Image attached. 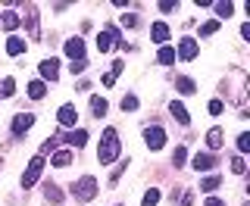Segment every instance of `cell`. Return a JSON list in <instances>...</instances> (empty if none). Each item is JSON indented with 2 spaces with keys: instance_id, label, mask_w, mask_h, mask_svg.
Masks as SVG:
<instances>
[{
  "instance_id": "3",
  "label": "cell",
  "mask_w": 250,
  "mask_h": 206,
  "mask_svg": "<svg viewBox=\"0 0 250 206\" xmlns=\"http://www.w3.org/2000/svg\"><path fill=\"white\" fill-rule=\"evenodd\" d=\"M72 194H75V200H82V203L94 200V197H97V178H94V175L78 178L75 185H72Z\"/></svg>"
},
{
  "instance_id": "26",
  "label": "cell",
  "mask_w": 250,
  "mask_h": 206,
  "mask_svg": "<svg viewBox=\"0 0 250 206\" xmlns=\"http://www.w3.org/2000/svg\"><path fill=\"white\" fill-rule=\"evenodd\" d=\"M156 60H160L163 66H172V62H175V50H172V47H160V53H156Z\"/></svg>"
},
{
  "instance_id": "40",
  "label": "cell",
  "mask_w": 250,
  "mask_h": 206,
  "mask_svg": "<svg viewBox=\"0 0 250 206\" xmlns=\"http://www.w3.org/2000/svg\"><path fill=\"white\" fill-rule=\"evenodd\" d=\"M160 10H163V13H172V10H178V3H172V0H163Z\"/></svg>"
},
{
  "instance_id": "6",
  "label": "cell",
  "mask_w": 250,
  "mask_h": 206,
  "mask_svg": "<svg viewBox=\"0 0 250 206\" xmlns=\"http://www.w3.org/2000/svg\"><path fill=\"white\" fill-rule=\"evenodd\" d=\"M31 125H35V116H31V113H19V116H13V125H10L13 138H22V134H28V131H31Z\"/></svg>"
},
{
  "instance_id": "43",
  "label": "cell",
  "mask_w": 250,
  "mask_h": 206,
  "mask_svg": "<svg viewBox=\"0 0 250 206\" xmlns=\"http://www.w3.org/2000/svg\"><path fill=\"white\" fill-rule=\"evenodd\" d=\"M207 206H225V203L219 200V197H207Z\"/></svg>"
},
{
  "instance_id": "27",
  "label": "cell",
  "mask_w": 250,
  "mask_h": 206,
  "mask_svg": "<svg viewBox=\"0 0 250 206\" xmlns=\"http://www.w3.org/2000/svg\"><path fill=\"white\" fill-rule=\"evenodd\" d=\"M219 185H222V178H219V175H209V178H203V181H200V191H207V194H209V191H216Z\"/></svg>"
},
{
  "instance_id": "38",
  "label": "cell",
  "mask_w": 250,
  "mask_h": 206,
  "mask_svg": "<svg viewBox=\"0 0 250 206\" xmlns=\"http://www.w3.org/2000/svg\"><path fill=\"white\" fill-rule=\"evenodd\" d=\"M69 69H72V75H82L84 69H88V60H75V62H72Z\"/></svg>"
},
{
  "instance_id": "14",
  "label": "cell",
  "mask_w": 250,
  "mask_h": 206,
  "mask_svg": "<svg viewBox=\"0 0 250 206\" xmlns=\"http://www.w3.org/2000/svg\"><path fill=\"white\" fill-rule=\"evenodd\" d=\"M191 165H194L197 172H209V169H216V156H213V153H197V156L191 160Z\"/></svg>"
},
{
  "instance_id": "44",
  "label": "cell",
  "mask_w": 250,
  "mask_h": 206,
  "mask_svg": "<svg viewBox=\"0 0 250 206\" xmlns=\"http://www.w3.org/2000/svg\"><path fill=\"white\" fill-rule=\"evenodd\" d=\"M0 165H3V160H0Z\"/></svg>"
},
{
  "instance_id": "21",
  "label": "cell",
  "mask_w": 250,
  "mask_h": 206,
  "mask_svg": "<svg viewBox=\"0 0 250 206\" xmlns=\"http://www.w3.org/2000/svg\"><path fill=\"white\" fill-rule=\"evenodd\" d=\"M44 197H47V200H50V203H57V206H60L62 200H66V194H62L57 185H47V187H44Z\"/></svg>"
},
{
  "instance_id": "32",
  "label": "cell",
  "mask_w": 250,
  "mask_h": 206,
  "mask_svg": "<svg viewBox=\"0 0 250 206\" xmlns=\"http://www.w3.org/2000/svg\"><path fill=\"white\" fill-rule=\"evenodd\" d=\"M160 203V191H156V187H150V191L144 194V200H141V206H156Z\"/></svg>"
},
{
  "instance_id": "37",
  "label": "cell",
  "mask_w": 250,
  "mask_h": 206,
  "mask_svg": "<svg viewBox=\"0 0 250 206\" xmlns=\"http://www.w3.org/2000/svg\"><path fill=\"white\" fill-rule=\"evenodd\" d=\"M244 169H247L244 160H241V156H234V160H231V172H234V175H244Z\"/></svg>"
},
{
  "instance_id": "7",
  "label": "cell",
  "mask_w": 250,
  "mask_h": 206,
  "mask_svg": "<svg viewBox=\"0 0 250 206\" xmlns=\"http://www.w3.org/2000/svg\"><path fill=\"white\" fill-rule=\"evenodd\" d=\"M144 141L150 150H163V144H166V131L160 128V125H150V128H144Z\"/></svg>"
},
{
  "instance_id": "24",
  "label": "cell",
  "mask_w": 250,
  "mask_h": 206,
  "mask_svg": "<svg viewBox=\"0 0 250 206\" xmlns=\"http://www.w3.org/2000/svg\"><path fill=\"white\" fill-rule=\"evenodd\" d=\"M106 109H109V103H106L104 97H91V113L97 116V119H100V116H106Z\"/></svg>"
},
{
  "instance_id": "39",
  "label": "cell",
  "mask_w": 250,
  "mask_h": 206,
  "mask_svg": "<svg viewBox=\"0 0 250 206\" xmlns=\"http://www.w3.org/2000/svg\"><path fill=\"white\" fill-rule=\"evenodd\" d=\"M222 109H225V103H222V100H209V113H213V116H219Z\"/></svg>"
},
{
  "instance_id": "35",
  "label": "cell",
  "mask_w": 250,
  "mask_h": 206,
  "mask_svg": "<svg viewBox=\"0 0 250 206\" xmlns=\"http://www.w3.org/2000/svg\"><path fill=\"white\" fill-rule=\"evenodd\" d=\"M53 150H57V138L44 141V144H41V153H38V156H47V153H53Z\"/></svg>"
},
{
  "instance_id": "25",
  "label": "cell",
  "mask_w": 250,
  "mask_h": 206,
  "mask_svg": "<svg viewBox=\"0 0 250 206\" xmlns=\"http://www.w3.org/2000/svg\"><path fill=\"white\" fill-rule=\"evenodd\" d=\"M44 94H47V84H44V82H31V84H28V97H31V100H41Z\"/></svg>"
},
{
  "instance_id": "22",
  "label": "cell",
  "mask_w": 250,
  "mask_h": 206,
  "mask_svg": "<svg viewBox=\"0 0 250 206\" xmlns=\"http://www.w3.org/2000/svg\"><path fill=\"white\" fill-rule=\"evenodd\" d=\"M207 144H209V150H219V147H222L225 144V141H222V128H209L207 131Z\"/></svg>"
},
{
  "instance_id": "5",
  "label": "cell",
  "mask_w": 250,
  "mask_h": 206,
  "mask_svg": "<svg viewBox=\"0 0 250 206\" xmlns=\"http://www.w3.org/2000/svg\"><path fill=\"white\" fill-rule=\"evenodd\" d=\"M41 172H44V156H35V160L28 163V169L22 172V187H35L38 185V178H41Z\"/></svg>"
},
{
  "instance_id": "12",
  "label": "cell",
  "mask_w": 250,
  "mask_h": 206,
  "mask_svg": "<svg viewBox=\"0 0 250 206\" xmlns=\"http://www.w3.org/2000/svg\"><path fill=\"white\" fill-rule=\"evenodd\" d=\"M62 141H66L69 147L82 150L84 144H88V131H84V128H72V131H69V134H66V138H62Z\"/></svg>"
},
{
  "instance_id": "11",
  "label": "cell",
  "mask_w": 250,
  "mask_h": 206,
  "mask_svg": "<svg viewBox=\"0 0 250 206\" xmlns=\"http://www.w3.org/2000/svg\"><path fill=\"white\" fill-rule=\"evenodd\" d=\"M197 53H200L197 41H194V38H182V44H178V57H182V60H194Z\"/></svg>"
},
{
  "instance_id": "30",
  "label": "cell",
  "mask_w": 250,
  "mask_h": 206,
  "mask_svg": "<svg viewBox=\"0 0 250 206\" xmlns=\"http://www.w3.org/2000/svg\"><path fill=\"white\" fill-rule=\"evenodd\" d=\"M16 94V82L13 78H3V82H0V97H13Z\"/></svg>"
},
{
  "instance_id": "33",
  "label": "cell",
  "mask_w": 250,
  "mask_h": 206,
  "mask_svg": "<svg viewBox=\"0 0 250 206\" xmlns=\"http://www.w3.org/2000/svg\"><path fill=\"white\" fill-rule=\"evenodd\" d=\"M185 163H188V150L175 147V153H172V165H185Z\"/></svg>"
},
{
  "instance_id": "20",
  "label": "cell",
  "mask_w": 250,
  "mask_h": 206,
  "mask_svg": "<svg viewBox=\"0 0 250 206\" xmlns=\"http://www.w3.org/2000/svg\"><path fill=\"white\" fill-rule=\"evenodd\" d=\"M22 50H25V41H22V38H16V35L6 38V53H10V57H19Z\"/></svg>"
},
{
  "instance_id": "15",
  "label": "cell",
  "mask_w": 250,
  "mask_h": 206,
  "mask_svg": "<svg viewBox=\"0 0 250 206\" xmlns=\"http://www.w3.org/2000/svg\"><path fill=\"white\" fill-rule=\"evenodd\" d=\"M50 165H57V169H66V165H72V150H53Z\"/></svg>"
},
{
  "instance_id": "1",
  "label": "cell",
  "mask_w": 250,
  "mask_h": 206,
  "mask_svg": "<svg viewBox=\"0 0 250 206\" xmlns=\"http://www.w3.org/2000/svg\"><path fill=\"white\" fill-rule=\"evenodd\" d=\"M247 91H250V75H247V69H241V66L229 69V75H225V82H222L225 103H234V106H241V103L247 100Z\"/></svg>"
},
{
  "instance_id": "18",
  "label": "cell",
  "mask_w": 250,
  "mask_h": 206,
  "mask_svg": "<svg viewBox=\"0 0 250 206\" xmlns=\"http://www.w3.org/2000/svg\"><path fill=\"white\" fill-rule=\"evenodd\" d=\"M122 69H125V62H122V60H116V62H113V69H109V72L104 75V84H106V88H113V84H116V78L122 75Z\"/></svg>"
},
{
  "instance_id": "42",
  "label": "cell",
  "mask_w": 250,
  "mask_h": 206,
  "mask_svg": "<svg viewBox=\"0 0 250 206\" xmlns=\"http://www.w3.org/2000/svg\"><path fill=\"white\" fill-rule=\"evenodd\" d=\"M191 203H194V194H191V191L182 194V206H191Z\"/></svg>"
},
{
  "instance_id": "29",
  "label": "cell",
  "mask_w": 250,
  "mask_h": 206,
  "mask_svg": "<svg viewBox=\"0 0 250 206\" xmlns=\"http://www.w3.org/2000/svg\"><path fill=\"white\" fill-rule=\"evenodd\" d=\"M135 109H138V97L135 94H125L122 97V113H135Z\"/></svg>"
},
{
  "instance_id": "34",
  "label": "cell",
  "mask_w": 250,
  "mask_h": 206,
  "mask_svg": "<svg viewBox=\"0 0 250 206\" xmlns=\"http://www.w3.org/2000/svg\"><path fill=\"white\" fill-rule=\"evenodd\" d=\"M119 22H122L125 28H135V25H138V16H135V13H125V16H119Z\"/></svg>"
},
{
  "instance_id": "23",
  "label": "cell",
  "mask_w": 250,
  "mask_h": 206,
  "mask_svg": "<svg viewBox=\"0 0 250 206\" xmlns=\"http://www.w3.org/2000/svg\"><path fill=\"white\" fill-rule=\"evenodd\" d=\"M175 91H182V94H194V91H197V84H194L191 78L178 75V78H175Z\"/></svg>"
},
{
  "instance_id": "4",
  "label": "cell",
  "mask_w": 250,
  "mask_h": 206,
  "mask_svg": "<svg viewBox=\"0 0 250 206\" xmlns=\"http://www.w3.org/2000/svg\"><path fill=\"white\" fill-rule=\"evenodd\" d=\"M113 47H125V41L119 38V28L109 25L106 31H100V35H97V50H100V53H109Z\"/></svg>"
},
{
  "instance_id": "31",
  "label": "cell",
  "mask_w": 250,
  "mask_h": 206,
  "mask_svg": "<svg viewBox=\"0 0 250 206\" xmlns=\"http://www.w3.org/2000/svg\"><path fill=\"white\" fill-rule=\"evenodd\" d=\"M216 31H219V22L209 19V22H203V25H200V38H209V35H216Z\"/></svg>"
},
{
  "instance_id": "17",
  "label": "cell",
  "mask_w": 250,
  "mask_h": 206,
  "mask_svg": "<svg viewBox=\"0 0 250 206\" xmlns=\"http://www.w3.org/2000/svg\"><path fill=\"white\" fill-rule=\"evenodd\" d=\"M169 113L175 116V122H178V125H188V122H191V116H188L185 103H178V100H172V103H169Z\"/></svg>"
},
{
  "instance_id": "36",
  "label": "cell",
  "mask_w": 250,
  "mask_h": 206,
  "mask_svg": "<svg viewBox=\"0 0 250 206\" xmlns=\"http://www.w3.org/2000/svg\"><path fill=\"white\" fill-rule=\"evenodd\" d=\"M238 150H241V153H247V150H250V134L247 131L238 134Z\"/></svg>"
},
{
  "instance_id": "10",
  "label": "cell",
  "mask_w": 250,
  "mask_h": 206,
  "mask_svg": "<svg viewBox=\"0 0 250 206\" xmlns=\"http://www.w3.org/2000/svg\"><path fill=\"white\" fill-rule=\"evenodd\" d=\"M38 69H41V78H47V82H57V78H60V60H53V57L44 60Z\"/></svg>"
},
{
  "instance_id": "19",
  "label": "cell",
  "mask_w": 250,
  "mask_h": 206,
  "mask_svg": "<svg viewBox=\"0 0 250 206\" xmlns=\"http://www.w3.org/2000/svg\"><path fill=\"white\" fill-rule=\"evenodd\" d=\"M0 22H3V28H6V31H16V28L22 25V16H19V13H13V10H6Z\"/></svg>"
},
{
  "instance_id": "41",
  "label": "cell",
  "mask_w": 250,
  "mask_h": 206,
  "mask_svg": "<svg viewBox=\"0 0 250 206\" xmlns=\"http://www.w3.org/2000/svg\"><path fill=\"white\" fill-rule=\"evenodd\" d=\"M125 165H128V163H125ZM125 165H119V169H113V175H109V181H119V178H122V172H125Z\"/></svg>"
},
{
  "instance_id": "8",
  "label": "cell",
  "mask_w": 250,
  "mask_h": 206,
  "mask_svg": "<svg viewBox=\"0 0 250 206\" xmlns=\"http://www.w3.org/2000/svg\"><path fill=\"white\" fill-rule=\"evenodd\" d=\"M57 122L62 125V128H75V122H78V109L72 106V103H62L60 113H57Z\"/></svg>"
},
{
  "instance_id": "9",
  "label": "cell",
  "mask_w": 250,
  "mask_h": 206,
  "mask_svg": "<svg viewBox=\"0 0 250 206\" xmlns=\"http://www.w3.org/2000/svg\"><path fill=\"white\" fill-rule=\"evenodd\" d=\"M25 25H28V38L38 41V38H41V25H38V10L31 3L25 6Z\"/></svg>"
},
{
  "instance_id": "16",
  "label": "cell",
  "mask_w": 250,
  "mask_h": 206,
  "mask_svg": "<svg viewBox=\"0 0 250 206\" xmlns=\"http://www.w3.org/2000/svg\"><path fill=\"white\" fill-rule=\"evenodd\" d=\"M150 38H153L156 44H163V47H166V41H169V25H166V22H153Z\"/></svg>"
},
{
  "instance_id": "2",
  "label": "cell",
  "mask_w": 250,
  "mask_h": 206,
  "mask_svg": "<svg viewBox=\"0 0 250 206\" xmlns=\"http://www.w3.org/2000/svg\"><path fill=\"white\" fill-rule=\"evenodd\" d=\"M119 131L116 128H106L104 138H100V150H97V163L100 165H113L116 160H119Z\"/></svg>"
},
{
  "instance_id": "13",
  "label": "cell",
  "mask_w": 250,
  "mask_h": 206,
  "mask_svg": "<svg viewBox=\"0 0 250 206\" xmlns=\"http://www.w3.org/2000/svg\"><path fill=\"white\" fill-rule=\"evenodd\" d=\"M66 57H72V62L84 60V41H82V38H69V41H66Z\"/></svg>"
},
{
  "instance_id": "28",
  "label": "cell",
  "mask_w": 250,
  "mask_h": 206,
  "mask_svg": "<svg viewBox=\"0 0 250 206\" xmlns=\"http://www.w3.org/2000/svg\"><path fill=\"white\" fill-rule=\"evenodd\" d=\"M216 6V16L219 19H229V16L234 13V3H229V0H225V3H213Z\"/></svg>"
}]
</instances>
